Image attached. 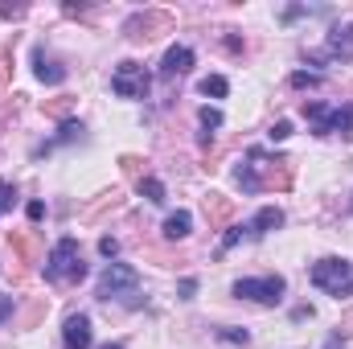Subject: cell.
Segmentation results:
<instances>
[{"label":"cell","instance_id":"obj_11","mask_svg":"<svg viewBox=\"0 0 353 349\" xmlns=\"http://www.w3.org/2000/svg\"><path fill=\"white\" fill-rule=\"evenodd\" d=\"M33 74H37L41 83H50V87L66 83V66H58L54 58H46V50H37V54H33Z\"/></svg>","mask_w":353,"mask_h":349},{"label":"cell","instance_id":"obj_33","mask_svg":"<svg viewBox=\"0 0 353 349\" xmlns=\"http://www.w3.org/2000/svg\"><path fill=\"white\" fill-rule=\"evenodd\" d=\"M197 292V279H181V300H189Z\"/></svg>","mask_w":353,"mask_h":349},{"label":"cell","instance_id":"obj_15","mask_svg":"<svg viewBox=\"0 0 353 349\" xmlns=\"http://www.w3.org/2000/svg\"><path fill=\"white\" fill-rule=\"evenodd\" d=\"M136 189H140V197H144V201H152V206H161V201H165V181H157V177L136 181Z\"/></svg>","mask_w":353,"mask_h":349},{"label":"cell","instance_id":"obj_18","mask_svg":"<svg viewBox=\"0 0 353 349\" xmlns=\"http://www.w3.org/2000/svg\"><path fill=\"white\" fill-rule=\"evenodd\" d=\"M74 111V99L70 94H62V99H54V103H46V115H54V119H62L66 123V115Z\"/></svg>","mask_w":353,"mask_h":349},{"label":"cell","instance_id":"obj_31","mask_svg":"<svg viewBox=\"0 0 353 349\" xmlns=\"http://www.w3.org/2000/svg\"><path fill=\"white\" fill-rule=\"evenodd\" d=\"M99 251H103L107 259H115V251H119V243H115V239H99Z\"/></svg>","mask_w":353,"mask_h":349},{"label":"cell","instance_id":"obj_26","mask_svg":"<svg viewBox=\"0 0 353 349\" xmlns=\"http://www.w3.org/2000/svg\"><path fill=\"white\" fill-rule=\"evenodd\" d=\"M267 136H271V140H288V136H292V123H288V119H279V123H275Z\"/></svg>","mask_w":353,"mask_h":349},{"label":"cell","instance_id":"obj_22","mask_svg":"<svg viewBox=\"0 0 353 349\" xmlns=\"http://www.w3.org/2000/svg\"><path fill=\"white\" fill-rule=\"evenodd\" d=\"M201 128L210 132V128H222V111L218 107H201Z\"/></svg>","mask_w":353,"mask_h":349},{"label":"cell","instance_id":"obj_10","mask_svg":"<svg viewBox=\"0 0 353 349\" xmlns=\"http://www.w3.org/2000/svg\"><path fill=\"white\" fill-rule=\"evenodd\" d=\"M205 218H210V226L218 230V226H226L230 218H234V201L226 197V193H210L205 197Z\"/></svg>","mask_w":353,"mask_h":349},{"label":"cell","instance_id":"obj_6","mask_svg":"<svg viewBox=\"0 0 353 349\" xmlns=\"http://www.w3.org/2000/svg\"><path fill=\"white\" fill-rule=\"evenodd\" d=\"M169 29H173V17H169V12H161V8L136 12V17L123 25V33H128L132 41H152V37H161V33H169Z\"/></svg>","mask_w":353,"mask_h":349},{"label":"cell","instance_id":"obj_34","mask_svg":"<svg viewBox=\"0 0 353 349\" xmlns=\"http://www.w3.org/2000/svg\"><path fill=\"white\" fill-rule=\"evenodd\" d=\"M226 50H230V54H243V50H247V46H243V41H239V37H234V33H230V37H226Z\"/></svg>","mask_w":353,"mask_h":349},{"label":"cell","instance_id":"obj_29","mask_svg":"<svg viewBox=\"0 0 353 349\" xmlns=\"http://www.w3.org/2000/svg\"><path fill=\"white\" fill-rule=\"evenodd\" d=\"M25 214H29V222H41V218H46V206H41V201H29Z\"/></svg>","mask_w":353,"mask_h":349},{"label":"cell","instance_id":"obj_27","mask_svg":"<svg viewBox=\"0 0 353 349\" xmlns=\"http://www.w3.org/2000/svg\"><path fill=\"white\" fill-rule=\"evenodd\" d=\"M234 243H243V226H234V230H226V235H222V251H230Z\"/></svg>","mask_w":353,"mask_h":349},{"label":"cell","instance_id":"obj_32","mask_svg":"<svg viewBox=\"0 0 353 349\" xmlns=\"http://www.w3.org/2000/svg\"><path fill=\"white\" fill-rule=\"evenodd\" d=\"M337 333H341V337H353V308L345 312V317H341V325H337Z\"/></svg>","mask_w":353,"mask_h":349},{"label":"cell","instance_id":"obj_16","mask_svg":"<svg viewBox=\"0 0 353 349\" xmlns=\"http://www.w3.org/2000/svg\"><path fill=\"white\" fill-rule=\"evenodd\" d=\"M226 90H230V83H226L222 74H205V79H201V94H205V99H226Z\"/></svg>","mask_w":353,"mask_h":349},{"label":"cell","instance_id":"obj_9","mask_svg":"<svg viewBox=\"0 0 353 349\" xmlns=\"http://www.w3.org/2000/svg\"><path fill=\"white\" fill-rule=\"evenodd\" d=\"M189 70H193V50L189 46H173L165 54V62H161V79H181Z\"/></svg>","mask_w":353,"mask_h":349},{"label":"cell","instance_id":"obj_5","mask_svg":"<svg viewBox=\"0 0 353 349\" xmlns=\"http://www.w3.org/2000/svg\"><path fill=\"white\" fill-rule=\"evenodd\" d=\"M148 70L140 66V62H119L115 66V74H111V90L119 94V99H144L148 94Z\"/></svg>","mask_w":353,"mask_h":349},{"label":"cell","instance_id":"obj_30","mask_svg":"<svg viewBox=\"0 0 353 349\" xmlns=\"http://www.w3.org/2000/svg\"><path fill=\"white\" fill-rule=\"evenodd\" d=\"M12 312H17V304H12V296H0V325H4V321H8Z\"/></svg>","mask_w":353,"mask_h":349},{"label":"cell","instance_id":"obj_25","mask_svg":"<svg viewBox=\"0 0 353 349\" xmlns=\"http://www.w3.org/2000/svg\"><path fill=\"white\" fill-rule=\"evenodd\" d=\"M316 83H321V74H308V70H296V74H292V87H316Z\"/></svg>","mask_w":353,"mask_h":349},{"label":"cell","instance_id":"obj_24","mask_svg":"<svg viewBox=\"0 0 353 349\" xmlns=\"http://www.w3.org/2000/svg\"><path fill=\"white\" fill-rule=\"evenodd\" d=\"M41 312H46V300H37V304H29V308L21 312V329H29V325H33V321H37Z\"/></svg>","mask_w":353,"mask_h":349},{"label":"cell","instance_id":"obj_35","mask_svg":"<svg viewBox=\"0 0 353 349\" xmlns=\"http://www.w3.org/2000/svg\"><path fill=\"white\" fill-rule=\"evenodd\" d=\"M4 79H8V62L0 58V87H4Z\"/></svg>","mask_w":353,"mask_h":349},{"label":"cell","instance_id":"obj_23","mask_svg":"<svg viewBox=\"0 0 353 349\" xmlns=\"http://www.w3.org/2000/svg\"><path fill=\"white\" fill-rule=\"evenodd\" d=\"M74 136H83V123H74V119H66V123H62V132H58V140H54V144H66V140H74Z\"/></svg>","mask_w":353,"mask_h":349},{"label":"cell","instance_id":"obj_1","mask_svg":"<svg viewBox=\"0 0 353 349\" xmlns=\"http://www.w3.org/2000/svg\"><path fill=\"white\" fill-rule=\"evenodd\" d=\"M46 279L50 283H79V279H87V263H83V247H79V239H58L54 243V251H50V259H46Z\"/></svg>","mask_w":353,"mask_h":349},{"label":"cell","instance_id":"obj_36","mask_svg":"<svg viewBox=\"0 0 353 349\" xmlns=\"http://www.w3.org/2000/svg\"><path fill=\"white\" fill-rule=\"evenodd\" d=\"M103 349H123V346H103Z\"/></svg>","mask_w":353,"mask_h":349},{"label":"cell","instance_id":"obj_14","mask_svg":"<svg viewBox=\"0 0 353 349\" xmlns=\"http://www.w3.org/2000/svg\"><path fill=\"white\" fill-rule=\"evenodd\" d=\"M329 54H353V25H337L329 33Z\"/></svg>","mask_w":353,"mask_h":349},{"label":"cell","instance_id":"obj_28","mask_svg":"<svg viewBox=\"0 0 353 349\" xmlns=\"http://www.w3.org/2000/svg\"><path fill=\"white\" fill-rule=\"evenodd\" d=\"M0 17L4 21H17V17H25V4H0Z\"/></svg>","mask_w":353,"mask_h":349},{"label":"cell","instance_id":"obj_21","mask_svg":"<svg viewBox=\"0 0 353 349\" xmlns=\"http://www.w3.org/2000/svg\"><path fill=\"white\" fill-rule=\"evenodd\" d=\"M218 337H222V341H230V346H247V341H251V333H247V329H234V325H226Z\"/></svg>","mask_w":353,"mask_h":349},{"label":"cell","instance_id":"obj_19","mask_svg":"<svg viewBox=\"0 0 353 349\" xmlns=\"http://www.w3.org/2000/svg\"><path fill=\"white\" fill-rule=\"evenodd\" d=\"M12 206H17V185H12V181H4V177H0V214H8V210H12Z\"/></svg>","mask_w":353,"mask_h":349},{"label":"cell","instance_id":"obj_12","mask_svg":"<svg viewBox=\"0 0 353 349\" xmlns=\"http://www.w3.org/2000/svg\"><path fill=\"white\" fill-rule=\"evenodd\" d=\"M279 226H283V210H279V206H263V210L255 214V222L247 226V235L263 239V235H271V230H279Z\"/></svg>","mask_w":353,"mask_h":349},{"label":"cell","instance_id":"obj_4","mask_svg":"<svg viewBox=\"0 0 353 349\" xmlns=\"http://www.w3.org/2000/svg\"><path fill=\"white\" fill-rule=\"evenodd\" d=\"M283 288H288V283H283V275L239 279V283H234V296H239V300H255V304H267V308H271V304H279V300H283Z\"/></svg>","mask_w":353,"mask_h":349},{"label":"cell","instance_id":"obj_2","mask_svg":"<svg viewBox=\"0 0 353 349\" xmlns=\"http://www.w3.org/2000/svg\"><path fill=\"white\" fill-rule=\"evenodd\" d=\"M136 292H140V275H136V267H128V263H107V271L99 275V300H123V304H140L136 300Z\"/></svg>","mask_w":353,"mask_h":349},{"label":"cell","instance_id":"obj_13","mask_svg":"<svg viewBox=\"0 0 353 349\" xmlns=\"http://www.w3.org/2000/svg\"><path fill=\"white\" fill-rule=\"evenodd\" d=\"M189 226H193V214H189V210H176V214H169V218H165L161 235H165L169 243H176V239H185V235H189Z\"/></svg>","mask_w":353,"mask_h":349},{"label":"cell","instance_id":"obj_8","mask_svg":"<svg viewBox=\"0 0 353 349\" xmlns=\"http://www.w3.org/2000/svg\"><path fill=\"white\" fill-rule=\"evenodd\" d=\"M90 317L83 312H74V317H66V325H62V349H90Z\"/></svg>","mask_w":353,"mask_h":349},{"label":"cell","instance_id":"obj_20","mask_svg":"<svg viewBox=\"0 0 353 349\" xmlns=\"http://www.w3.org/2000/svg\"><path fill=\"white\" fill-rule=\"evenodd\" d=\"M119 165H123V173L132 177V181H144V165H148V161H140V157H123V161H119Z\"/></svg>","mask_w":353,"mask_h":349},{"label":"cell","instance_id":"obj_3","mask_svg":"<svg viewBox=\"0 0 353 349\" xmlns=\"http://www.w3.org/2000/svg\"><path fill=\"white\" fill-rule=\"evenodd\" d=\"M308 279L321 288V292H329V296H350L353 292V263L350 259H337V255H329V259H316L312 263V271H308Z\"/></svg>","mask_w":353,"mask_h":349},{"label":"cell","instance_id":"obj_7","mask_svg":"<svg viewBox=\"0 0 353 349\" xmlns=\"http://www.w3.org/2000/svg\"><path fill=\"white\" fill-rule=\"evenodd\" d=\"M312 136H341V140H353V103L345 107H329L321 123H312Z\"/></svg>","mask_w":353,"mask_h":349},{"label":"cell","instance_id":"obj_17","mask_svg":"<svg viewBox=\"0 0 353 349\" xmlns=\"http://www.w3.org/2000/svg\"><path fill=\"white\" fill-rule=\"evenodd\" d=\"M8 243L21 251V259H25V263L37 259V239H33V235H8Z\"/></svg>","mask_w":353,"mask_h":349}]
</instances>
